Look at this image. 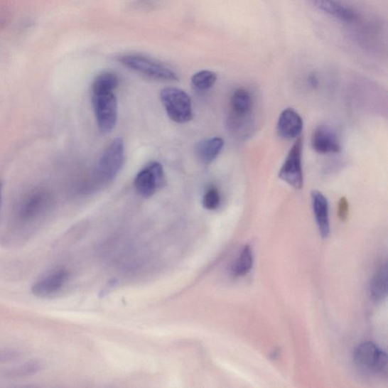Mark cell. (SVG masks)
Returning a JSON list of instances; mask_svg holds the SVG:
<instances>
[{
  "label": "cell",
  "mask_w": 388,
  "mask_h": 388,
  "mask_svg": "<svg viewBox=\"0 0 388 388\" xmlns=\"http://www.w3.org/2000/svg\"><path fill=\"white\" fill-rule=\"evenodd\" d=\"M120 62L136 72L162 81H177L176 73L163 63L141 54H128Z\"/></svg>",
  "instance_id": "obj_1"
},
{
  "label": "cell",
  "mask_w": 388,
  "mask_h": 388,
  "mask_svg": "<svg viewBox=\"0 0 388 388\" xmlns=\"http://www.w3.org/2000/svg\"><path fill=\"white\" fill-rule=\"evenodd\" d=\"M124 161V142L114 139L107 148L95 171V176L102 184H108L117 178Z\"/></svg>",
  "instance_id": "obj_2"
},
{
  "label": "cell",
  "mask_w": 388,
  "mask_h": 388,
  "mask_svg": "<svg viewBox=\"0 0 388 388\" xmlns=\"http://www.w3.org/2000/svg\"><path fill=\"white\" fill-rule=\"evenodd\" d=\"M353 360L357 368L366 374H379L387 370V353L372 342L360 345L353 352Z\"/></svg>",
  "instance_id": "obj_3"
},
{
  "label": "cell",
  "mask_w": 388,
  "mask_h": 388,
  "mask_svg": "<svg viewBox=\"0 0 388 388\" xmlns=\"http://www.w3.org/2000/svg\"><path fill=\"white\" fill-rule=\"evenodd\" d=\"M162 104L173 121L184 124L193 119L192 104L190 97L176 87H166L161 90Z\"/></svg>",
  "instance_id": "obj_4"
},
{
  "label": "cell",
  "mask_w": 388,
  "mask_h": 388,
  "mask_svg": "<svg viewBox=\"0 0 388 388\" xmlns=\"http://www.w3.org/2000/svg\"><path fill=\"white\" fill-rule=\"evenodd\" d=\"M51 203L52 196L49 190L44 188L33 189L19 203L18 218L24 224L36 221L49 210Z\"/></svg>",
  "instance_id": "obj_5"
},
{
  "label": "cell",
  "mask_w": 388,
  "mask_h": 388,
  "mask_svg": "<svg viewBox=\"0 0 388 388\" xmlns=\"http://www.w3.org/2000/svg\"><path fill=\"white\" fill-rule=\"evenodd\" d=\"M303 139H296L279 171V178L296 190L303 186Z\"/></svg>",
  "instance_id": "obj_6"
},
{
  "label": "cell",
  "mask_w": 388,
  "mask_h": 388,
  "mask_svg": "<svg viewBox=\"0 0 388 388\" xmlns=\"http://www.w3.org/2000/svg\"><path fill=\"white\" fill-rule=\"evenodd\" d=\"M92 104L99 129L109 133L116 127L118 119L117 99L113 93L92 95Z\"/></svg>",
  "instance_id": "obj_7"
},
{
  "label": "cell",
  "mask_w": 388,
  "mask_h": 388,
  "mask_svg": "<svg viewBox=\"0 0 388 388\" xmlns=\"http://www.w3.org/2000/svg\"><path fill=\"white\" fill-rule=\"evenodd\" d=\"M166 184L164 169L161 163L153 162L136 175L134 186L140 195L149 198L154 195L157 190Z\"/></svg>",
  "instance_id": "obj_8"
},
{
  "label": "cell",
  "mask_w": 388,
  "mask_h": 388,
  "mask_svg": "<svg viewBox=\"0 0 388 388\" xmlns=\"http://www.w3.org/2000/svg\"><path fill=\"white\" fill-rule=\"evenodd\" d=\"M68 279L70 273L64 269L50 270L33 284L31 292L38 298H52L62 291Z\"/></svg>",
  "instance_id": "obj_9"
},
{
  "label": "cell",
  "mask_w": 388,
  "mask_h": 388,
  "mask_svg": "<svg viewBox=\"0 0 388 388\" xmlns=\"http://www.w3.org/2000/svg\"><path fill=\"white\" fill-rule=\"evenodd\" d=\"M312 146L315 151L321 154L338 153L341 150L338 135L326 125H320L314 131Z\"/></svg>",
  "instance_id": "obj_10"
},
{
  "label": "cell",
  "mask_w": 388,
  "mask_h": 388,
  "mask_svg": "<svg viewBox=\"0 0 388 388\" xmlns=\"http://www.w3.org/2000/svg\"><path fill=\"white\" fill-rule=\"evenodd\" d=\"M302 118L292 108L284 109L279 118L277 130L281 138L291 140L299 136L303 131Z\"/></svg>",
  "instance_id": "obj_11"
},
{
  "label": "cell",
  "mask_w": 388,
  "mask_h": 388,
  "mask_svg": "<svg viewBox=\"0 0 388 388\" xmlns=\"http://www.w3.org/2000/svg\"><path fill=\"white\" fill-rule=\"evenodd\" d=\"M313 210L319 233L324 238L330 234L329 205L326 198L318 190L311 193Z\"/></svg>",
  "instance_id": "obj_12"
},
{
  "label": "cell",
  "mask_w": 388,
  "mask_h": 388,
  "mask_svg": "<svg viewBox=\"0 0 388 388\" xmlns=\"http://www.w3.org/2000/svg\"><path fill=\"white\" fill-rule=\"evenodd\" d=\"M313 6L323 13L345 22H353L357 19L355 11L341 5L335 0H308Z\"/></svg>",
  "instance_id": "obj_13"
},
{
  "label": "cell",
  "mask_w": 388,
  "mask_h": 388,
  "mask_svg": "<svg viewBox=\"0 0 388 388\" xmlns=\"http://www.w3.org/2000/svg\"><path fill=\"white\" fill-rule=\"evenodd\" d=\"M224 141L219 136L200 142L197 146V154L200 161L209 164L220 155L224 146Z\"/></svg>",
  "instance_id": "obj_14"
},
{
  "label": "cell",
  "mask_w": 388,
  "mask_h": 388,
  "mask_svg": "<svg viewBox=\"0 0 388 388\" xmlns=\"http://www.w3.org/2000/svg\"><path fill=\"white\" fill-rule=\"evenodd\" d=\"M372 298L376 301H382L387 294V265H382L376 271L370 283Z\"/></svg>",
  "instance_id": "obj_15"
},
{
  "label": "cell",
  "mask_w": 388,
  "mask_h": 388,
  "mask_svg": "<svg viewBox=\"0 0 388 388\" xmlns=\"http://www.w3.org/2000/svg\"><path fill=\"white\" fill-rule=\"evenodd\" d=\"M119 85V78L115 73L106 72L99 74L95 79L92 95L113 93Z\"/></svg>",
  "instance_id": "obj_16"
},
{
  "label": "cell",
  "mask_w": 388,
  "mask_h": 388,
  "mask_svg": "<svg viewBox=\"0 0 388 388\" xmlns=\"http://www.w3.org/2000/svg\"><path fill=\"white\" fill-rule=\"evenodd\" d=\"M232 112L238 115H248L254 107L252 95L245 89H237L232 97Z\"/></svg>",
  "instance_id": "obj_17"
},
{
  "label": "cell",
  "mask_w": 388,
  "mask_h": 388,
  "mask_svg": "<svg viewBox=\"0 0 388 388\" xmlns=\"http://www.w3.org/2000/svg\"><path fill=\"white\" fill-rule=\"evenodd\" d=\"M254 264L253 249L249 245L243 247L234 262L232 274L237 277L244 276L252 269Z\"/></svg>",
  "instance_id": "obj_18"
},
{
  "label": "cell",
  "mask_w": 388,
  "mask_h": 388,
  "mask_svg": "<svg viewBox=\"0 0 388 388\" xmlns=\"http://www.w3.org/2000/svg\"><path fill=\"white\" fill-rule=\"evenodd\" d=\"M252 122L250 120V114L248 115H238L232 112L228 119L227 126L230 131L236 135L246 136L249 135Z\"/></svg>",
  "instance_id": "obj_19"
},
{
  "label": "cell",
  "mask_w": 388,
  "mask_h": 388,
  "mask_svg": "<svg viewBox=\"0 0 388 388\" xmlns=\"http://www.w3.org/2000/svg\"><path fill=\"white\" fill-rule=\"evenodd\" d=\"M43 369L41 362L38 360H32L27 362L20 366L9 370L6 374L11 377H25V376H31L41 372Z\"/></svg>",
  "instance_id": "obj_20"
},
{
  "label": "cell",
  "mask_w": 388,
  "mask_h": 388,
  "mask_svg": "<svg viewBox=\"0 0 388 388\" xmlns=\"http://www.w3.org/2000/svg\"><path fill=\"white\" fill-rule=\"evenodd\" d=\"M217 75L209 70H203L193 75L191 79L194 87L200 90L211 88L215 83Z\"/></svg>",
  "instance_id": "obj_21"
},
{
  "label": "cell",
  "mask_w": 388,
  "mask_h": 388,
  "mask_svg": "<svg viewBox=\"0 0 388 388\" xmlns=\"http://www.w3.org/2000/svg\"><path fill=\"white\" fill-rule=\"evenodd\" d=\"M220 203L221 196L218 189L210 188L205 191L203 199V205L205 209L215 210L219 208Z\"/></svg>",
  "instance_id": "obj_22"
},
{
  "label": "cell",
  "mask_w": 388,
  "mask_h": 388,
  "mask_svg": "<svg viewBox=\"0 0 388 388\" xmlns=\"http://www.w3.org/2000/svg\"><path fill=\"white\" fill-rule=\"evenodd\" d=\"M338 215L340 220L345 221L349 215V203L346 198H341L338 202Z\"/></svg>",
  "instance_id": "obj_23"
},
{
  "label": "cell",
  "mask_w": 388,
  "mask_h": 388,
  "mask_svg": "<svg viewBox=\"0 0 388 388\" xmlns=\"http://www.w3.org/2000/svg\"><path fill=\"white\" fill-rule=\"evenodd\" d=\"M19 357V353L14 350H0V362L15 360Z\"/></svg>",
  "instance_id": "obj_24"
},
{
  "label": "cell",
  "mask_w": 388,
  "mask_h": 388,
  "mask_svg": "<svg viewBox=\"0 0 388 388\" xmlns=\"http://www.w3.org/2000/svg\"><path fill=\"white\" fill-rule=\"evenodd\" d=\"M308 82L313 88H317L319 85L318 78L314 74H312L308 77Z\"/></svg>",
  "instance_id": "obj_25"
},
{
  "label": "cell",
  "mask_w": 388,
  "mask_h": 388,
  "mask_svg": "<svg viewBox=\"0 0 388 388\" xmlns=\"http://www.w3.org/2000/svg\"><path fill=\"white\" fill-rule=\"evenodd\" d=\"M4 183L2 180H0V203H1L3 196Z\"/></svg>",
  "instance_id": "obj_26"
}]
</instances>
